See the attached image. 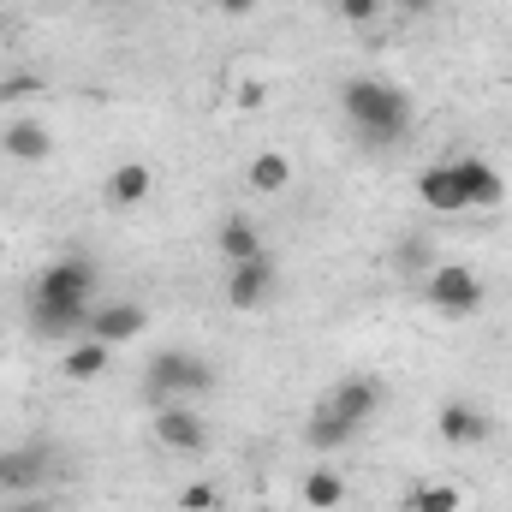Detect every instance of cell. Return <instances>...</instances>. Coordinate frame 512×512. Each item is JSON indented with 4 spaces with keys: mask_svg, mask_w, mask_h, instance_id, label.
<instances>
[{
    "mask_svg": "<svg viewBox=\"0 0 512 512\" xmlns=\"http://www.w3.org/2000/svg\"><path fill=\"white\" fill-rule=\"evenodd\" d=\"M84 334L120 352V346H131V340H143V334H149V310H143V304H131V298L90 304V328H84Z\"/></svg>",
    "mask_w": 512,
    "mask_h": 512,
    "instance_id": "obj_7",
    "label": "cell"
},
{
    "mask_svg": "<svg viewBox=\"0 0 512 512\" xmlns=\"http://www.w3.org/2000/svg\"><path fill=\"white\" fill-rule=\"evenodd\" d=\"M417 197H423V209H441V215H465L459 167H453V161H429V167L417 173Z\"/></svg>",
    "mask_w": 512,
    "mask_h": 512,
    "instance_id": "obj_10",
    "label": "cell"
},
{
    "mask_svg": "<svg viewBox=\"0 0 512 512\" xmlns=\"http://www.w3.org/2000/svg\"><path fill=\"white\" fill-rule=\"evenodd\" d=\"M245 179H251L256 197H280V191L292 185V155H280V149H262V155L251 161V173H245Z\"/></svg>",
    "mask_w": 512,
    "mask_h": 512,
    "instance_id": "obj_18",
    "label": "cell"
},
{
    "mask_svg": "<svg viewBox=\"0 0 512 512\" xmlns=\"http://www.w3.org/2000/svg\"><path fill=\"white\" fill-rule=\"evenodd\" d=\"M96 286H102L96 262L72 251V256L48 262V268L36 274V298H30V304H54V310H90V304H96Z\"/></svg>",
    "mask_w": 512,
    "mask_h": 512,
    "instance_id": "obj_3",
    "label": "cell"
},
{
    "mask_svg": "<svg viewBox=\"0 0 512 512\" xmlns=\"http://www.w3.org/2000/svg\"><path fill=\"white\" fill-rule=\"evenodd\" d=\"M274 298V256L262 251L251 262H233V274H227V304L239 310V316H251Z\"/></svg>",
    "mask_w": 512,
    "mask_h": 512,
    "instance_id": "obj_8",
    "label": "cell"
},
{
    "mask_svg": "<svg viewBox=\"0 0 512 512\" xmlns=\"http://www.w3.org/2000/svg\"><path fill=\"white\" fill-rule=\"evenodd\" d=\"M143 387H149V399H155V405H167V399H197V393H209V387H215V364H209V358H197V352L167 346V352H155V358H149Z\"/></svg>",
    "mask_w": 512,
    "mask_h": 512,
    "instance_id": "obj_2",
    "label": "cell"
},
{
    "mask_svg": "<svg viewBox=\"0 0 512 512\" xmlns=\"http://www.w3.org/2000/svg\"><path fill=\"white\" fill-rule=\"evenodd\" d=\"M215 245H221L227 262H251V256H262V233H256L251 215H227L221 233H215Z\"/></svg>",
    "mask_w": 512,
    "mask_h": 512,
    "instance_id": "obj_17",
    "label": "cell"
},
{
    "mask_svg": "<svg viewBox=\"0 0 512 512\" xmlns=\"http://www.w3.org/2000/svg\"><path fill=\"white\" fill-rule=\"evenodd\" d=\"M393 6H399V18H423V12H429L435 0H393Z\"/></svg>",
    "mask_w": 512,
    "mask_h": 512,
    "instance_id": "obj_24",
    "label": "cell"
},
{
    "mask_svg": "<svg viewBox=\"0 0 512 512\" xmlns=\"http://www.w3.org/2000/svg\"><path fill=\"white\" fill-rule=\"evenodd\" d=\"M322 405H334V411H340L346 423H370V417H376V405H382V387L364 382V376H352V382L334 387V393H328Z\"/></svg>",
    "mask_w": 512,
    "mask_h": 512,
    "instance_id": "obj_15",
    "label": "cell"
},
{
    "mask_svg": "<svg viewBox=\"0 0 512 512\" xmlns=\"http://www.w3.org/2000/svg\"><path fill=\"white\" fill-rule=\"evenodd\" d=\"M340 108H346L352 131L370 149H387V143H399L411 131V96L399 84H387V78H352L340 90Z\"/></svg>",
    "mask_w": 512,
    "mask_h": 512,
    "instance_id": "obj_1",
    "label": "cell"
},
{
    "mask_svg": "<svg viewBox=\"0 0 512 512\" xmlns=\"http://www.w3.org/2000/svg\"><path fill=\"white\" fill-rule=\"evenodd\" d=\"M429 304H435L441 316L465 322V316H477V310H483V280H477L465 262H441V268L429 274Z\"/></svg>",
    "mask_w": 512,
    "mask_h": 512,
    "instance_id": "obj_5",
    "label": "cell"
},
{
    "mask_svg": "<svg viewBox=\"0 0 512 512\" xmlns=\"http://www.w3.org/2000/svg\"><path fill=\"white\" fill-rule=\"evenodd\" d=\"M221 507V489L215 483H185L179 489V512H215Z\"/></svg>",
    "mask_w": 512,
    "mask_h": 512,
    "instance_id": "obj_21",
    "label": "cell"
},
{
    "mask_svg": "<svg viewBox=\"0 0 512 512\" xmlns=\"http://www.w3.org/2000/svg\"><path fill=\"white\" fill-rule=\"evenodd\" d=\"M459 191H465V209H501L507 203V179L495 173V161L483 155H459Z\"/></svg>",
    "mask_w": 512,
    "mask_h": 512,
    "instance_id": "obj_9",
    "label": "cell"
},
{
    "mask_svg": "<svg viewBox=\"0 0 512 512\" xmlns=\"http://www.w3.org/2000/svg\"><path fill=\"white\" fill-rule=\"evenodd\" d=\"M352 435H358V423H346L334 405H322V399H316V411H310V423H304V447L334 453V447H352Z\"/></svg>",
    "mask_w": 512,
    "mask_h": 512,
    "instance_id": "obj_14",
    "label": "cell"
},
{
    "mask_svg": "<svg viewBox=\"0 0 512 512\" xmlns=\"http://www.w3.org/2000/svg\"><path fill=\"white\" fill-rule=\"evenodd\" d=\"M108 364H114V346H102V340H72L66 352H60V370H66V382H102L108 376Z\"/></svg>",
    "mask_w": 512,
    "mask_h": 512,
    "instance_id": "obj_13",
    "label": "cell"
},
{
    "mask_svg": "<svg viewBox=\"0 0 512 512\" xmlns=\"http://www.w3.org/2000/svg\"><path fill=\"white\" fill-rule=\"evenodd\" d=\"M6 512H48V501H36V495H18V501H6Z\"/></svg>",
    "mask_w": 512,
    "mask_h": 512,
    "instance_id": "obj_25",
    "label": "cell"
},
{
    "mask_svg": "<svg viewBox=\"0 0 512 512\" xmlns=\"http://www.w3.org/2000/svg\"><path fill=\"white\" fill-rule=\"evenodd\" d=\"M0 143H6V155H12V161H24V167H42V161L54 155V131L42 126L36 114H18L12 126L0 131Z\"/></svg>",
    "mask_w": 512,
    "mask_h": 512,
    "instance_id": "obj_11",
    "label": "cell"
},
{
    "mask_svg": "<svg viewBox=\"0 0 512 512\" xmlns=\"http://www.w3.org/2000/svg\"><path fill=\"white\" fill-rule=\"evenodd\" d=\"M340 18H352V24H376V18H382V0H340Z\"/></svg>",
    "mask_w": 512,
    "mask_h": 512,
    "instance_id": "obj_22",
    "label": "cell"
},
{
    "mask_svg": "<svg viewBox=\"0 0 512 512\" xmlns=\"http://www.w3.org/2000/svg\"><path fill=\"white\" fill-rule=\"evenodd\" d=\"M54 471V447L48 441H18V447H0V495L18 501V495H36Z\"/></svg>",
    "mask_w": 512,
    "mask_h": 512,
    "instance_id": "obj_4",
    "label": "cell"
},
{
    "mask_svg": "<svg viewBox=\"0 0 512 512\" xmlns=\"http://www.w3.org/2000/svg\"><path fill=\"white\" fill-rule=\"evenodd\" d=\"M251 512H274V507H251Z\"/></svg>",
    "mask_w": 512,
    "mask_h": 512,
    "instance_id": "obj_27",
    "label": "cell"
},
{
    "mask_svg": "<svg viewBox=\"0 0 512 512\" xmlns=\"http://www.w3.org/2000/svg\"><path fill=\"white\" fill-rule=\"evenodd\" d=\"M262 102H268V90H262L256 78H245V84H239V108H262Z\"/></svg>",
    "mask_w": 512,
    "mask_h": 512,
    "instance_id": "obj_23",
    "label": "cell"
},
{
    "mask_svg": "<svg viewBox=\"0 0 512 512\" xmlns=\"http://www.w3.org/2000/svg\"><path fill=\"white\" fill-rule=\"evenodd\" d=\"M346 495H352V489H346L340 471H310V477H304V507L310 512H334Z\"/></svg>",
    "mask_w": 512,
    "mask_h": 512,
    "instance_id": "obj_19",
    "label": "cell"
},
{
    "mask_svg": "<svg viewBox=\"0 0 512 512\" xmlns=\"http://www.w3.org/2000/svg\"><path fill=\"white\" fill-rule=\"evenodd\" d=\"M256 0H221V12H233V18H239V12H251Z\"/></svg>",
    "mask_w": 512,
    "mask_h": 512,
    "instance_id": "obj_26",
    "label": "cell"
},
{
    "mask_svg": "<svg viewBox=\"0 0 512 512\" xmlns=\"http://www.w3.org/2000/svg\"><path fill=\"white\" fill-rule=\"evenodd\" d=\"M441 435H447V447H477V441L489 435V417L471 411L465 399H447V405H441Z\"/></svg>",
    "mask_w": 512,
    "mask_h": 512,
    "instance_id": "obj_16",
    "label": "cell"
},
{
    "mask_svg": "<svg viewBox=\"0 0 512 512\" xmlns=\"http://www.w3.org/2000/svg\"><path fill=\"white\" fill-rule=\"evenodd\" d=\"M149 191H155V167L149 161H114V173H108V203L114 209H143Z\"/></svg>",
    "mask_w": 512,
    "mask_h": 512,
    "instance_id": "obj_12",
    "label": "cell"
},
{
    "mask_svg": "<svg viewBox=\"0 0 512 512\" xmlns=\"http://www.w3.org/2000/svg\"><path fill=\"white\" fill-rule=\"evenodd\" d=\"M459 507H465V495L453 483H423V489L405 495V512H459Z\"/></svg>",
    "mask_w": 512,
    "mask_h": 512,
    "instance_id": "obj_20",
    "label": "cell"
},
{
    "mask_svg": "<svg viewBox=\"0 0 512 512\" xmlns=\"http://www.w3.org/2000/svg\"><path fill=\"white\" fill-rule=\"evenodd\" d=\"M155 441L167 453H209V423L191 411V399H167L155 405Z\"/></svg>",
    "mask_w": 512,
    "mask_h": 512,
    "instance_id": "obj_6",
    "label": "cell"
}]
</instances>
